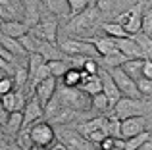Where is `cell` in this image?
<instances>
[{
    "label": "cell",
    "mask_w": 152,
    "mask_h": 150,
    "mask_svg": "<svg viewBox=\"0 0 152 150\" xmlns=\"http://www.w3.org/2000/svg\"><path fill=\"white\" fill-rule=\"evenodd\" d=\"M33 150H48V148H45V146H37V144H35Z\"/></svg>",
    "instance_id": "b9f144b4"
},
{
    "label": "cell",
    "mask_w": 152,
    "mask_h": 150,
    "mask_svg": "<svg viewBox=\"0 0 152 150\" xmlns=\"http://www.w3.org/2000/svg\"><path fill=\"white\" fill-rule=\"evenodd\" d=\"M79 89H81L83 92H87L91 98L96 96V94H102V77H100V73L94 75V77H89L87 81H83V85L79 87Z\"/></svg>",
    "instance_id": "44dd1931"
},
{
    "label": "cell",
    "mask_w": 152,
    "mask_h": 150,
    "mask_svg": "<svg viewBox=\"0 0 152 150\" xmlns=\"http://www.w3.org/2000/svg\"><path fill=\"white\" fill-rule=\"evenodd\" d=\"M19 42H21L23 44V48L27 50V54H39V44H41V41H39V39H35L33 35H25V37L23 39H19Z\"/></svg>",
    "instance_id": "1f68e13d"
},
{
    "label": "cell",
    "mask_w": 152,
    "mask_h": 150,
    "mask_svg": "<svg viewBox=\"0 0 152 150\" xmlns=\"http://www.w3.org/2000/svg\"><path fill=\"white\" fill-rule=\"evenodd\" d=\"M142 68H145V60H129L121 69L135 81H139V79H142Z\"/></svg>",
    "instance_id": "603a6c76"
},
{
    "label": "cell",
    "mask_w": 152,
    "mask_h": 150,
    "mask_svg": "<svg viewBox=\"0 0 152 150\" xmlns=\"http://www.w3.org/2000/svg\"><path fill=\"white\" fill-rule=\"evenodd\" d=\"M45 10L56 17H69L71 19V10H69V0H45Z\"/></svg>",
    "instance_id": "d6986e66"
},
{
    "label": "cell",
    "mask_w": 152,
    "mask_h": 150,
    "mask_svg": "<svg viewBox=\"0 0 152 150\" xmlns=\"http://www.w3.org/2000/svg\"><path fill=\"white\" fill-rule=\"evenodd\" d=\"M58 96L62 100L64 108H69L73 112H85V110L93 108V98H87V92H83L81 89L62 87L58 90Z\"/></svg>",
    "instance_id": "7a4b0ae2"
},
{
    "label": "cell",
    "mask_w": 152,
    "mask_h": 150,
    "mask_svg": "<svg viewBox=\"0 0 152 150\" xmlns=\"http://www.w3.org/2000/svg\"><path fill=\"white\" fill-rule=\"evenodd\" d=\"M48 68H50V75L54 79H64L66 73L69 71V64L66 60H56V62H48Z\"/></svg>",
    "instance_id": "d4e9b609"
},
{
    "label": "cell",
    "mask_w": 152,
    "mask_h": 150,
    "mask_svg": "<svg viewBox=\"0 0 152 150\" xmlns=\"http://www.w3.org/2000/svg\"><path fill=\"white\" fill-rule=\"evenodd\" d=\"M114 150H123V148H114Z\"/></svg>",
    "instance_id": "7bdbcfd3"
},
{
    "label": "cell",
    "mask_w": 152,
    "mask_h": 150,
    "mask_svg": "<svg viewBox=\"0 0 152 150\" xmlns=\"http://www.w3.org/2000/svg\"><path fill=\"white\" fill-rule=\"evenodd\" d=\"M42 116H45V108H42V104L37 100V96H29V98H27V106H25V110H23V121H25V127H31V125L39 123Z\"/></svg>",
    "instance_id": "8fae6325"
},
{
    "label": "cell",
    "mask_w": 152,
    "mask_h": 150,
    "mask_svg": "<svg viewBox=\"0 0 152 150\" xmlns=\"http://www.w3.org/2000/svg\"><path fill=\"white\" fill-rule=\"evenodd\" d=\"M48 150H69V148H67L66 144H62V143H54Z\"/></svg>",
    "instance_id": "ab89813d"
},
{
    "label": "cell",
    "mask_w": 152,
    "mask_h": 150,
    "mask_svg": "<svg viewBox=\"0 0 152 150\" xmlns=\"http://www.w3.org/2000/svg\"><path fill=\"white\" fill-rule=\"evenodd\" d=\"M23 127H25V121H23V112H14V114H10V121H8V125L2 129V135L18 137L19 133H21Z\"/></svg>",
    "instance_id": "ffe728a7"
},
{
    "label": "cell",
    "mask_w": 152,
    "mask_h": 150,
    "mask_svg": "<svg viewBox=\"0 0 152 150\" xmlns=\"http://www.w3.org/2000/svg\"><path fill=\"white\" fill-rule=\"evenodd\" d=\"M100 77H102V92L106 94V98L110 100V106H112V112H114V108L118 106V102L123 98L121 90L118 89V85H115V81L112 79L110 71H106V69H100Z\"/></svg>",
    "instance_id": "30bf717a"
},
{
    "label": "cell",
    "mask_w": 152,
    "mask_h": 150,
    "mask_svg": "<svg viewBox=\"0 0 152 150\" xmlns=\"http://www.w3.org/2000/svg\"><path fill=\"white\" fill-rule=\"evenodd\" d=\"M0 44H2L4 50L14 54L21 64H27V62H29V54H27V50L23 48V44L18 39H10V37H6V35H2V37H0Z\"/></svg>",
    "instance_id": "e0dca14e"
},
{
    "label": "cell",
    "mask_w": 152,
    "mask_h": 150,
    "mask_svg": "<svg viewBox=\"0 0 152 150\" xmlns=\"http://www.w3.org/2000/svg\"><path fill=\"white\" fill-rule=\"evenodd\" d=\"M150 139H152V133H150V131L142 133V135H137V137H133V139H127V141L123 139V141H125L123 148H125V150H141Z\"/></svg>",
    "instance_id": "cb8c5ba5"
},
{
    "label": "cell",
    "mask_w": 152,
    "mask_h": 150,
    "mask_svg": "<svg viewBox=\"0 0 152 150\" xmlns=\"http://www.w3.org/2000/svg\"><path fill=\"white\" fill-rule=\"evenodd\" d=\"M31 131V137H33V143L37 146H45L50 148L52 144L56 143V129L52 127L48 121H39V123L27 127Z\"/></svg>",
    "instance_id": "52a82bcc"
},
{
    "label": "cell",
    "mask_w": 152,
    "mask_h": 150,
    "mask_svg": "<svg viewBox=\"0 0 152 150\" xmlns=\"http://www.w3.org/2000/svg\"><path fill=\"white\" fill-rule=\"evenodd\" d=\"M146 133V117H129L121 121V139H133Z\"/></svg>",
    "instance_id": "7c38bea8"
},
{
    "label": "cell",
    "mask_w": 152,
    "mask_h": 150,
    "mask_svg": "<svg viewBox=\"0 0 152 150\" xmlns=\"http://www.w3.org/2000/svg\"><path fill=\"white\" fill-rule=\"evenodd\" d=\"M93 110L94 112H108V110H112V106H110V100L106 98V94H96V96H93Z\"/></svg>",
    "instance_id": "d6a6232c"
},
{
    "label": "cell",
    "mask_w": 152,
    "mask_h": 150,
    "mask_svg": "<svg viewBox=\"0 0 152 150\" xmlns=\"http://www.w3.org/2000/svg\"><path fill=\"white\" fill-rule=\"evenodd\" d=\"M0 15H2V21H23V17H25V2L2 0L0 2Z\"/></svg>",
    "instance_id": "9c48e42d"
},
{
    "label": "cell",
    "mask_w": 152,
    "mask_h": 150,
    "mask_svg": "<svg viewBox=\"0 0 152 150\" xmlns=\"http://www.w3.org/2000/svg\"><path fill=\"white\" fill-rule=\"evenodd\" d=\"M106 71H108V69H106ZM110 75H112V79L115 81L118 89L121 90L123 98H133V100H141V98H142L141 90H139L137 81H135L133 77H129V75L123 71L121 68H118V69H110Z\"/></svg>",
    "instance_id": "5b68a950"
},
{
    "label": "cell",
    "mask_w": 152,
    "mask_h": 150,
    "mask_svg": "<svg viewBox=\"0 0 152 150\" xmlns=\"http://www.w3.org/2000/svg\"><path fill=\"white\" fill-rule=\"evenodd\" d=\"M152 112V102L150 100H133V98H121L118 106L114 108V116L119 119H129V117H146Z\"/></svg>",
    "instance_id": "6da1fadb"
},
{
    "label": "cell",
    "mask_w": 152,
    "mask_h": 150,
    "mask_svg": "<svg viewBox=\"0 0 152 150\" xmlns=\"http://www.w3.org/2000/svg\"><path fill=\"white\" fill-rule=\"evenodd\" d=\"M102 31L108 35V37H112V39H127V37H131V35L127 33V31L123 29L118 21H106V23H102Z\"/></svg>",
    "instance_id": "7402d4cb"
},
{
    "label": "cell",
    "mask_w": 152,
    "mask_h": 150,
    "mask_svg": "<svg viewBox=\"0 0 152 150\" xmlns=\"http://www.w3.org/2000/svg\"><path fill=\"white\" fill-rule=\"evenodd\" d=\"M15 144H18L21 150H33L35 146V143H33V137H31V131L27 127H23L21 129V133H19L18 137H15V141H14Z\"/></svg>",
    "instance_id": "f546056e"
},
{
    "label": "cell",
    "mask_w": 152,
    "mask_h": 150,
    "mask_svg": "<svg viewBox=\"0 0 152 150\" xmlns=\"http://www.w3.org/2000/svg\"><path fill=\"white\" fill-rule=\"evenodd\" d=\"M106 133L108 137H114V139H121V119L118 116H108L106 121Z\"/></svg>",
    "instance_id": "4316f807"
},
{
    "label": "cell",
    "mask_w": 152,
    "mask_h": 150,
    "mask_svg": "<svg viewBox=\"0 0 152 150\" xmlns=\"http://www.w3.org/2000/svg\"><path fill=\"white\" fill-rule=\"evenodd\" d=\"M142 77L145 79H152V62L145 60V68H142Z\"/></svg>",
    "instance_id": "f35d334b"
},
{
    "label": "cell",
    "mask_w": 152,
    "mask_h": 150,
    "mask_svg": "<svg viewBox=\"0 0 152 150\" xmlns=\"http://www.w3.org/2000/svg\"><path fill=\"white\" fill-rule=\"evenodd\" d=\"M94 150H98V148H94Z\"/></svg>",
    "instance_id": "ee69618b"
},
{
    "label": "cell",
    "mask_w": 152,
    "mask_h": 150,
    "mask_svg": "<svg viewBox=\"0 0 152 150\" xmlns=\"http://www.w3.org/2000/svg\"><path fill=\"white\" fill-rule=\"evenodd\" d=\"M137 85H139V90H141V94H142V98H146V100H150L152 102V79H139L137 81Z\"/></svg>",
    "instance_id": "e575fe53"
},
{
    "label": "cell",
    "mask_w": 152,
    "mask_h": 150,
    "mask_svg": "<svg viewBox=\"0 0 152 150\" xmlns=\"http://www.w3.org/2000/svg\"><path fill=\"white\" fill-rule=\"evenodd\" d=\"M2 108L6 110V112H10V114L19 112V92L18 90H14V92L2 96Z\"/></svg>",
    "instance_id": "83f0119b"
},
{
    "label": "cell",
    "mask_w": 152,
    "mask_h": 150,
    "mask_svg": "<svg viewBox=\"0 0 152 150\" xmlns=\"http://www.w3.org/2000/svg\"><path fill=\"white\" fill-rule=\"evenodd\" d=\"M62 83H64V87H69V89H79L83 85V75L79 69H69L66 73V77L62 79Z\"/></svg>",
    "instance_id": "f1b7e54d"
},
{
    "label": "cell",
    "mask_w": 152,
    "mask_h": 150,
    "mask_svg": "<svg viewBox=\"0 0 152 150\" xmlns=\"http://www.w3.org/2000/svg\"><path fill=\"white\" fill-rule=\"evenodd\" d=\"M56 81L58 79H54V77H48L46 81H42V83H39L37 87H35V96H37V100L42 104V108H46V104L52 100V98L56 96Z\"/></svg>",
    "instance_id": "2e32d148"
},
{
    "label": "cell",
    "mask_w": 152,
    "mask_h": 150,
    "mask_svg": "<svg viewBox=\"0 0 152 150\" xmlns=\"http://www.w3.org/2000/svg\"><path fill=\"white\" fill-rule=\"evenodd\" d=\"M89 41L94 44V48H96V52H98L100 58L114 56V54H121L119 48H118L115 39H112V37H89Z\"/></svg>",
    "instance_id": "9a60e30c"
},
{
    "label": "cell",
    "mask_w": 152,
    "mask_h": 150,
    "mask_svg": "<svg viewBox=\"0 0 152 150\" xmlns=\"http://www.w3.org/2000/svg\"><path fill=\"white\" fill-rule=\"evenodd\" d=\"M81 71H85L87 75L94 77V75L100 73V68H98V64H96V60H94V58H89V60H87V64H85V68H83Z\"/></svg>",
    "instance_id": "8d00e7d4"
},
{
    "label": "cell",
    "mask_w": 152,
    "mask_h": 150,
    "mask_svg": "<svg viewBox=\"0 0 152 150\" xmlns=\"http://www.w3.org/2000/svg\"><path fill=\"white\" fill-rule=\"evenodd\" d=\"M98 14H100V10H98L96 2H93L85 14H81L79 17H75L73 21L69 19V27L73 31H77V33H81V35H87V31H93L94 23L98 21Z\"/></svg>",
    "instance_id": "ba28073f"
},
{
    "label": "cell",
    "mask_w": 152,
    "mask_h": 150,
    "mask_svg": "<svg viewBox=\"0 0 152 150\" xmlns=\"http://www.w3.org/2000/svg\"><path fill=\"white\" fill-rule=\"evenodd\" d=\"M142 19H145V2H135L133 8L115 17V21L133 37L142 31Z\"/></svg>",
    "instance_id": "3957f363"
},
{
    "label": "cell",
    "mask_w": 152,
    "mask_h": 150,
    "mask_svg": "<svg viewBox=\"0 0 152 150\" xmlns=\"http://www.w3.org/2000/svg\"><path fill=\"white\" fill-rule=\"evenodd\" d=\"M115 42H118L119 52H121L123 56L127 58V60H146L145 54H142V50H141V46H139V42L135 41L133 37L115 39Z\"/></svg>",
    "instance_id": "4fadbf2b"
},
{
    "label": "cell",
    "mask_w": 152,
    "mask_h": 150,
    "mask_svg": "<svg viewBox=\"0 0 152 150\" xmlns=\"http://www.w3.org/2000/svg\"><path fill=\"white\" fill-rule=\"evenodd\" d=\"M115 141L118 139H114V137H106V139L98 144V150H114L115 148Z\"/></svg>",
    "instance_id": "74e56055"
},
{
    "label": "cell",
    "mask_w": 152,
    "mask_h": 150,
    "mask_svg": "<svg viewBox=\"0 0 152 150\" xmlns=\"http://www.w3.org/2000/svg\"><path fill=\"white\" fill-rule=\"evenodd\" d=\"M14 87H15L14 77H2L0 79V92H2V96L14 92Z\"/></svg>",
    "instance_id": "d590c367"
},
{
    "label": "cell",
    "mask_w": 152,
    "mask_h": 150,
    "mask_svg": "<svg viewBox=\"0 0 152 150\" xmlns=\"http://www.w3.org/2000/svg\"><path fill=\"white\" fill-rule=\"evenodd\" d=\"M60 48H62L64 54L67 56H89V58H94L98 56L94 44L89 41V39H67V41H62L60 42Z\"/></svg>",
    "instance_id": "8992f818"
},
{
    "label": "cell",
    "mask_w": 152,
    "mask_h": 150,
    "mask_svg": "<svg viewBox=\"0 0 152 150\" xmlns=\"http://www.w3.org/2000/svg\"><path fill=\"white\" fill-rule=\"evenodd\" d=\"M8 150H21V148H19L15 143H10V146H8Z\"/></svg>",
    "instance_id": "60d3db41"
},
{
    "label": "cell",
    "mask_w": 152,
    "mask_h": 150,
    "mask_svg": "<svg viewBox=\"0 0 152 150\" xmlns=\"http://www.w3.org/2000/svg\"><path fill=\"white\" fill-rule=\"evenodd\" d=\"M31 29L23 21H2V35L10 39H23L25 35H29Z\"/></svg>",
    "instance_id": "ac0fdd59"
},
{
    "label": "cell",
    "mask_w": 152,
    "mask_h": 150,
    "mask_svg": "<svg viewBox=\"0 0 152 150\" xmlns=\"http://www.w3.org/2000/svg\"><path fill=\"white\" fill-rule=\"evenodd\" d=\"M45 64H46V60L41 56V54H31V56H29V75L33 77V75L37 73Z\"/></svg>",
    "instance_id": "836d02e7"
},
{
    "label": "cell",
    "mask_w": 152,
    "mask_h": 150,
    "mask_svg": "<svg viewBox=\"0 0 152 150\" xmlns=\"http://www.w3.org/2000/svg\"><path fill=\"white\" fill-rule=\"evenodd\" d=\"M91 4H93V2H89V0H69L71 19H75V17H79L81 14H85V12L91 8Z\"/></svg>",
    "instance_id": "4dcf8cb0"
},
{
    "label": "cell",
    "mask_w": 152,
    "mask_h": 150,
    "mask_svg": "<svg viewBox=\"0 0 152 150\" xmlns=\"http://www.w3.org/2000/svg\"><path fill=\"white\" fill-rule=\"evenodd\" d=\"M133 39L139 42L145 58L152 62V37H148V35H145V33H137V35H133Z\"/></svg>",
    "instance_id": "484cf974"
},
{
    "label": "cell",
    "mask_w": 152,
    "mask_h": 150,
    "mask_svg": "<svg viewBox=\"0 0 152 150\" xmlns=\"http://www.w3.org/2000/svg\"><path fill=\"white\" fill-rule=\"evenodd\" d=\"M56 139H58V143L66 144L69 150H94L91 146L93 143H89V141L77 131V127L58 125V127H56Z\"/></svg>",
    "instance_id": "277c9868"
},
{
    "label": "cell",
    "mask_w": 152,
    "mask_h": 150,
    "mask_svg": "<svg viewBox=\"0 0 152 150\" xmlns=\"http://www.w3.org/2000/svg\"><path fill=\"white\" fill-rule=\"evenodd\" d=\"M42 6H45V4H42ZM39 27H41L42 35H45V41L54 42V44L58 42V17H56V15H52V14H48V12L45 10Z\"/></svg>",
    "instance_id": "5bb4252c"
}]
</instances>
